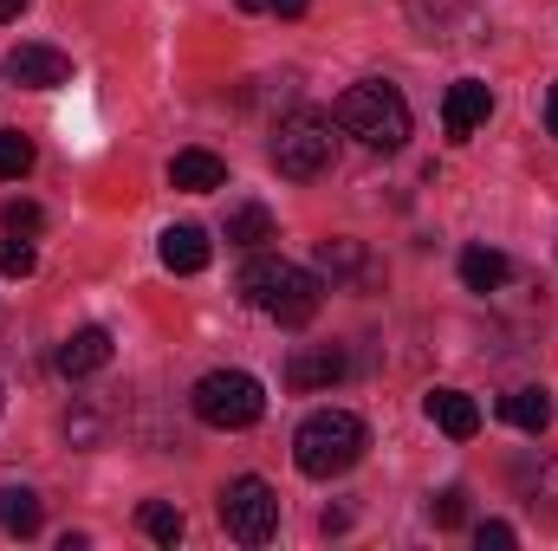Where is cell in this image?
<instances>
[{"mask_svg": "<svg viewBox=\"0 0 558 551\" xmlns=\"http://www.w3.org/2000/svg\"><path fill=\"white\" fill-rule=\"evenodd\" d=\"M364 448H371V428L351 409L305 415L299 434H292V461H299L305 480H338V474H351V467L364 461Z\"/></svg>", "mask_w": 558, "mask_h": 551, "instance_id": "obj_1", "label": "cell"}, {"mask_svg": "<svg viewBox=\"0 0 558 551\" xmlns=\"http://www.w3.org/2000/svg\"><path fill=\"white\" fill-rule=\"evenodd\" d=\"M318 273H305V267H292V260H274V254H260V260H247V273H241V298L254 305V311H267L274 325L286 331H299V325H312L318 318Z\"/></svg>", "mask_w": 558, "mask_h": 551, "instance_id": "obj_2", "label": "cell"}, {"mask_svg": "<svg viewBox=\"0 0 558 551\" xmlns=\"http://www.w3.org/2000/svg\"><path fill=\"white\" fill-rule=\"evenodd\" d=\"M338 131L357 143H371V149H403L410 143V105H403V91L390 85V78H364V85H351L344 98H338Z\"/></svg>", "mask_w": 558, "mask_h": 551, "instance_id": "obj_3", "label": "cell"}, {"mask_svg": "<svg viewBox=\"0 0 558 551\" xmlns=\"http://www.w3.org/2000/svg\"><path fill=\"white\" fill-rule=\"evenodd\" d=\"M189 403H195V415H202L208 428L234 434V428H254V421L267 415V390H260V377H247V370H208Z\"/></svg>", "mask_w": 558, "mask_h": 551, "instance_id": "obj_4", "label": "cell"}, {"mask_svg": "<svg viewBox=\"0 0 558 551\" xmlns=\"http://www.w3.org/2000/svg\"><path fill=\"white\" fill-rule=\"evenodd\" d=\"M331 156H338L331 118L299 111V118H286V124L274 131V169L286 175V182H318V175L331 169Z\"/></svg>", "mask_w": 558, "mask_h": 551, "instance_id": "obj_5", "label": "cell"}, {"mask_svg": "<svg viewBox=\"0 0 558 551\" xmlns=\"http://www.w3.org/2000/svg\"><path fill=\"white\" fill-rule=\"evenodd\" d=\"M221 526H228V539H241V546H267L279 532V493L260 474L228 480V487H221Z\"/></svg>", "mask_w": 558, "mask_h": 551, "instance_id": "obj_6", "label": "cell"}, {"mask_svg": "<svg viewBox=\"0 0 558 551\" xmlns=\"http://www.w3.org/2000/svg\"><path fill=\"white\" fill-rule=\"evenodd\" d=\"M7 78H13L20 91H52V85L72 78V59H65L59 46H13V52H7Z\"/></svg>", "mask_w": 558, "mask_h": 551, "instance_id": "obj_7", "label": "cell"}, {"mask_svg": "<svg viewBox=\"0 0 558 551\" xmlns=\"http://www.w3.org/2000/svg\"><path fill=\"white\" fill-rule=\"evenodd\" d=\"M494 118V91L481 85V78H461V85H448V98H441V131L454 143H468L481 124Z\"/></svg>", "mask_w": 558, "mask_h": 551, "instance_id": "obj_8", "label": "cell"}, {"mask_svg": "<svg viewBox=\"0 0 558 551\" xmlns=\"http://www.w3.org/2000/svg\"><path fill=\"white\" fill-rule=\"evenodd\" d=\"M410 20L422 39H474V26H481L468 0H410Z\"/></svg>", "mask_w": 558, "mask_h": 551, "instance_id": "obj_9", "label": "cell"}, {"mask_svg": "<svg viewBox=\"0 0 558 551\" xmlns=\"http://www.w3.org/2000/svg\"><path fill=\"white\" fill-rule=\"evenodd\" d=\"M422 409H428V421H435L448 441H474V434H481V403H474L468 390H428Z\"/></svg>", "mask_w": 558, "mask_h": 551, "instance_id": "obj_10", "label": "cell"}, {"mask_svg": "<svg viewBox=\"0 0 558 551\" xmlns=\"http://www.w3.org/2000/svg\"><path fill=\"white\" fill-rule=\"evenodd\" d=\"M105 364H111V331L105 325H85V331H72L59 344V370L65 377H98Z\"/></svg>", "mask_w": 558, "mask_h": 551, "instance_id": "obj_11", "label": "cell"}, {"mask_svg": "<svg viewBox=\"0 0 558 551\" xmlns=\"http://www.w3.org/2000/svg\"><path fill=\"white\" fill-rule=\"evenodd\" d=\"M338 377H344V351H338V344L292 351V364H286V383H292V390H331Z\"/></svg>", "mask_w": 558, "mask_h": 551, "instance_id": "obj_12", "label": "cell"}, {"mask_svg": "<svg viewBox=\"0 0 558 551\" xmlns=\"http://www.w3.org/2000/svg\"><path fill=\"white\" fill-rule=\"evenodd\" d=\"M221 182H228V162H221L215 149H182V156L169 162V188L208 195V188H221Z\"/></svg>", "mask_w": 558, "mask_h": 551, "instance_id": "obj_13", "label": "cell"}, {"mask_svg": "<svg viewBox=\"0 0 558 551\" xmlns=\"http://www.w3.org/2000/svg\"><path fill=\"white\" fill-rule=\"evenodd\" d=\"M156 254H162V267H169V273H202L215 247H208V234H202V228H189V221H182V228H162V247H156Z\"/></svg>", "mask_w": 558, "mask_h": 551, "instance_id": "obj_14", "label": "cell"}, {"mask_svg": "<svg viewBox=\"0 0 558 551\" xmlns=\"http://www.w3.org/2000/svg\"><path fill=\"white\" fill-rule=\"evenodd\" d=\"M507 279H513V260L507 254H494V247H468L461 254V285L468 292H500Z\"/></svg>", "mask_w": 558, "mask_h": 551, "instance_id": "obj_15", "label": "cell"}, {"mask_svg": "<svg viewBox=\"0 0 558 551\" xmlns=\"http://www.w3.org/2000/svg\"><path fill=\"white\" fill-rule=\"evenodd\" d=\"M500 415H507L520 434H546V421H553V396H546V390H513V396L500 403Z\"/></svg>", "mask_w": 558, "mask_h": 551, "instance_id": "obj_16", "label": "cell"}, {"mask_svg": "<svg viewBox=\"0 0 558 551\" xmlns=\"http://www.w3.org/2000/svg\"><path fill=\"white\" fill-rule=\"evenodd\" d=\"M0 526H7L13 539H33V532H39V493H26V487H0Z\"/></svg>", "mask_w": 558, "mask_h": 551, "instance_id": "obj_17", "label": "cell"}, {"mask_svg": "<svg viewBox=\"0 0 558 551\" xmlns=\"http://www.w3.org/2000/svg\"><path fill=\"white\" fill-rule=\"evenodd\" d=\"M228 241H234V247H267V241H274V215H267L260 201H241V208L228 215Z\"/></svg>", "mask_w": 558, "mask_h": 551, "instance_id": "obj_18", "label": "cell"}, {"mask_svg": "<svg viewBox=\"0 0 558 551\" xmlns=\"http://www.w3.org/2000/svg\"><path fill=\"white\" fill-rule=\"evenodd\" d=\"M137 526H143V539H156V546H175V539L189 532L182 506H169V500H149V506L137 513Z\"/></svg>", "mask_w": 558, "mask_h": 551, "instance_id": "obj_19", "label": "cell"}, {"mask_svg": "<svg viewBox=\"0 0 558 551\" xmlns=\"http://www.w3.org/2000/svg\"><path fill=\"white\" fill-rule=\"evenodd\" d=\"M20 175H33V137L0 131V182H20Z\"/></svg>", "mask_w": 558, "mask_h": 551, "instance_id": "obj_20", "label": "cell"}, {"mask_svg": "<svg viewBox=\"0 0 558 551\" xmlns=\"http://www.w3.org/2000/svg\"><path fill=\"white\" fill-rule=\"evenodd\" d=\"M0 228L20 234V241H33V234H46V208H39V201H7V208H0Z\"/></svg>", "mask_w": 558, "mask_h": 551, "instance_id": "obj_21", "label": "cell"}, {"mask_svg": "<svg viewBox=\"0 0 558 551\" xmlns=\"http://www.w3.org/2000/svg\"><path fill=\"white\" fill-rule=\"evenodd\" d=\"M39 267V254H33V241H20V234H7L0 241V279H33Z\"/></svg>", "mask_w": 558, "mask_h": 551, "instance_id": "obj_22", "label": "cell"}, {"mask_svg": "<svg viewBox=\"0 0 558 551\" xmlns=\"http://www.w3.org/2000/svg\"><path fill=\"white\" fill-rule=\"evenodd\" d=\"M318 267L325 273H357L364 267V247L357 241H318Z\"/></svg>", "mask_w": 558, "mask_h": 551, "instance_id": "obj_23", "label": "cell"}, {"mask_svg": "<svg viewBox=\"0 0 558 551\" xmlns=\"http://www.w3.org/2000/svg\"><path fill=\"white\" fill-rule=\"evenodd\" d=\"M474 546L487 551H507V546H520V532H513V526H507V519H481V532H474Z\"/></svg>", "mask_w": 558, "mask_h": 551, "instance_id": "obj_24", "label": "cell"}, {"mask_svg": "<svg viewBox=\"0 0 558 551\" xmlns=\"http://www.w3.org/2000/svg\"><path fill=\"white\" fill-rule=\"evenodd\" d=\"M461 519H468V500H461V487H448L435 500V526H461Z\"/></svg>", "mask_w": 558, "mask_h": 551, "instance_id": "obj_25", "label": "cell"}, {"mask_svg": "<svg viewBox=\"0 0 558 551\" xmlns=\"http://www.w3.org/2000/svg\"><path fill=\"white\" fill-rule=\"evenodd\" d=\"M274 13H279V20H299V13H305V0H274Z\"/></svg>", "mask_w": 558, "mask_h": 551, "instance_id": "obj_26", "label": "cell"}, {"mask_svg": "<svg viewBox=\"0 0 558 551\" xmlns=\"http://www.w3.org/2000/svg\"><path fill=\"white\" fill-rule=\"evenodd\" d=\"M546 131H553V137H558V85H553V91H546Z\"/></svg>", "mask_w": 558, "mask_h": 551, "instance_id": "obj_27", "label": "cell"}, {"mask_svg": "<svg viewBox=\"0 0 558 551\" xmlns=\"http://www.w3.org/2000/svg\"><path fill=\"white\" fill-rule=\"evenodd\" d=\"M26 13V0H0V20H20Z\"/></svg>", "mask_w": 558, "mask_h": 551, "instance_id": "obj_28", "label": "cell"}, {"mask_svg": "<svg viewBox=\"0 0 558 551\" xmlns=\"http://www.w3.org/2000/svg\"><path fill=\"white\" fill-rule=\"evenodd\" d=\"M234 7H241V13H267L274 0H234Z\"/></svg>", "mask_w": 558, "mask_h": 551, "instance_id": "obj_29", "label": "cell"}]
</instances>
